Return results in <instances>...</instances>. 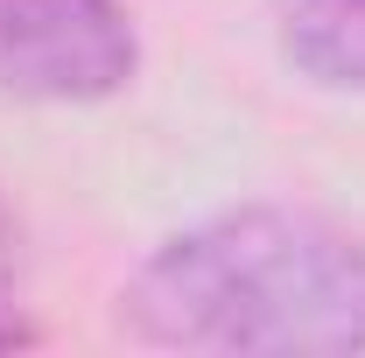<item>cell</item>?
Instances as JSON below:
<instances>
[{"label": "cell", "mask_w": 365, "mask_h": 358, "mask_svg": "<svg viewBox=\"0 0 365 358\" xmlns=\"http://www.w3.org/2000/svg\"><path fill=\"white\" fill-rule=\"evenodd\" d=\"M120 330L204 358H359L365 225L309 204L211 211L120 281Z\"/></svg>", "instance_id": "obj_1"}, {"label": "cell", "mask_w": 365, "mask_h": 358, "mask_svg": "<svg viewBox=\"0 0 365 358\" xmlns=\"http://www.w3.org/2000/svg\"><path fill=\"white\" fill-rule=\"evenodd\" d=\"M274 49L302 85L365 98V0H274Z\"/></svg>", "instance_id": "obj_3"}, {"label": "cell", "mask_w": 365, "mask_h": 358, "mask_svg": "<svg viewBox=\"0 0 365 358\" xmlns=\"http://www.w3.org/2000/svg\"><path fill=\"white\" fill-rule=\"evenodd\" d=\"M140 78V29L120 0H0V91L106 106Z\"/></svg>", "instance_id": "obj_2"}, {"label": "cell", "mask_w": 365, "mask_h": 358, "mask_svg": "<svg viewBox=\"0 0 365 358\" xmlns=\"http://www.w3.org/2000/svg\"><path fill=\"white\" fill-rule=\"evenodd\" d=\"M36 337H43V330L29 323V310H21V302H14V295L0 288V352H29Z\"/></svg>", "instance_id": "obj_4"}, {"label": "cell", "mask_w": 365, "mask_h": 358, "mask_svg": "<svg viewBox=\"0 0 365 358\" xmlns=\"http://www.w3.org/2000/svg\"><path fill=\"white\" fill-rule=\"evenodd\" d=\"M7 239H14V211H7V197H0V253H7Z\"/></svg>", "instance_id": "obj_5"}]
</instances>
